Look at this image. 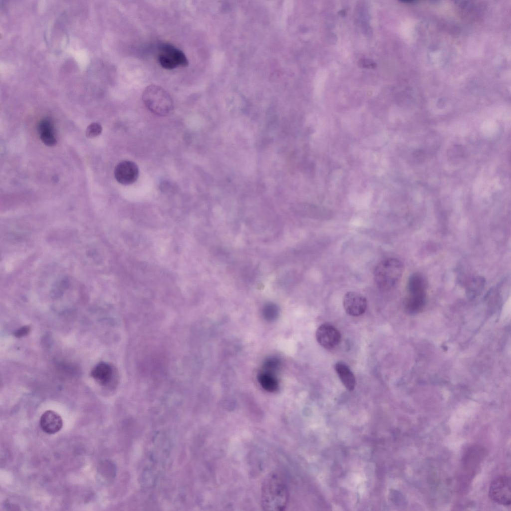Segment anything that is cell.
<instances>
[{
	"instance_id": "6da1fadb",
	"label": "cell",
	"mask_w": 511,
	"mask_h": 511,
	"mask_svg": "<svg viewBox=\"0 0 511 511\" xmlns=\"http://www.w3.org/2000/svg\"><path fill=\"white\" fill-rule=\"evenodd\" d=\"M261 505L268 511H281L286 508L288 500V491L282 477L272 472L264 478L261 486Z\"/></svg>"
},
{
	"instance_id": "7a4b0ae2",
	"label": "cell",
	"mask_w": 511,
	"mask_h": 511,
	"mask_svg": "<svg viewBox=\"0 0 511 511\" xmlns=\"http://www.w3.org/2000/svg\"><path fill=\"white\" fill-rule=\"evenodd\" d=\"M404 266L399 259L388 258L381 261L375 267L374 278L377 287L388 291L399 283L403 273Z\"/></svg>"
},
{
	"instance_id": "3957f363",
	"label": "cell",
	"mask_w": 511,
	"mask_h": 511,
	"mask_svg": "<svg viewBox=\"0 0 511 511\" xmlns=\"http://www.w3.org/2000/svg\"><path fill=\"white\" fill-rule=\"evenodd\" d=\"M142 97L145 106L157 115L167 116L174 109L171 97L160 86L155 84L147 86L142 93Z\"/></svg>"
},
{
	"instance_id": "277c9868",
	"label": "cell",
	"mask_w": 511,
	"mask_h": 511,
	"mask_svg": "<svg viewBox=\"0 0 511 511\" xmlns=\"http://www.w3.org/2000/svg\"><path fill=\"white\" fill-rule=\"evenodd\" d=\"M427 282L422 274L414 273L407 283L408 294L404 302L405 310L410 314L421 311L426 302Z\"/></svg>"
},
{
	"instance_id": "5b68a950",
	"label": "cell",
	"mask_w": 511,
	"mask_h": 511,
	"mask_svg": "<svg viewBox=\"0 0 511 511\" xmlns=\"http://www.w3.org/2000/svg\"><path fill=\"white\" fill-rule=\"evenodd\" d=\"M157 59L161 67L168 70L186 67L189 64L185 54L181 50L167 43L159 45Z\"/></svg>"
},
{
	"instance_id": "8992f818",
	"label": "cell",
	"mask_w": 511,
	"mask_h": 511,
	"mask_svg": "<svg viewBox=\"0 0 511 511\" xmlns=\"http://www.w3.org/2000/svg\"><path fill=\"white\" fill-rule=\"evenodd\" d=\"M511 483L510 478L507 476H501L494 479L489 488L490 499L500 505H510Z\"/></svg>"
},
{
	"instance_id": "52a82bcc",
	"label": "cell",
	"mask_w": 511,
	"mask_h": 511,
	"mask_svg": "<svg viewBox=\"0 0 511 511\" xmlns=\"http://www.w3.org/2000/svg\"><path fill=\"white\" fill-rule=\"evenodd\" d=\"M139 174V168L137 164L129 160H124L119 163L114 172L116 181L124 185H131L135 182Z\"/></svg>"
},
{
	"instance_id": "ba28073f",
	"label": "cell",
	"mask_w": 511,
	"mask_h": 511,
	"mask_svg": "<svg viewBox=\"0 0 511 511\" xmlns=\"http://www.w3.org/2000/svg\"><path fill=\"white\" fill-rule=\"evenodd\" d=\"M316 338L321 346L330 349L339 344L341 336L336 328L329 323H326L321 324L317 329Z\"/></svg>"
},
{
	"instance_id": "9c48e42d",
	"label": "cell",
	"mask_w": 511,
	"mask_h": 511,
	"mask_svg": "<svg viewBox=\"0 0 511 511\" xmlns=\"http://www.w3.org/2000/svg\"><path fill=\"white\" fill-rule=\"evenodd\" d=\"M343 303L345 311L353 316H358L363 314L367 305L366 298L355 291L347 292L344 295Z\"/></svg>"
},
{
	"instance_id": "30bf717a",
	"label": "cell",
	"mask_w": 511,
	"mask_h": 511,
	"mask_svg": "<svg viewBox=\"0 0 511 511\" xmlns=\"http://www.w3.org/2000/svg\"><path fill=\"white\" fill-rule=\"evenodd\" d=\"M39 424L43 432L48 434H54L61 429L63 421L57 412L48 410L41 415Z\"/></svg>"
},
{
	"instance_id": "8fae6325",
	"label": "cell",
	"mask_w": 511,
	"mask_h": 511,
	"mask_svg": "<svg viewBox=\"0 0 511 511\" xmlns=\"http://www.w3.org/2000/svg\"><path fill=\"white\" fill-rule=\"evenodd\" d=\"M92 377L100 384H108L113 378V370L109 364L100 362L97 364L91 371Z\"/></svg>"
},
{
	"instance_id": "7c38bea8",
	"label": "cell",
	"mask_w": 511,
	"mask_h": 511,
	"mask_svg": "<svg viewBox=\"0 0 511 511\" xmlns=\"http://www.w3.org/2000/svg\"><path fill=\"white\" fill-rule=\"evenodd\" d=\"M41 141L46 146H52L57 142L53 131V124L48 119L41 120L37 126Z\"/></svg>"
},
{
	"instance_id": "4fadbf2b",
	"label": "cell",
	"mask_w": 511,
	"mask_h": 511,
	"mask_svg": "<svg viewBox=\"0 0 511 511\" xmlns=\"http://www.w3.org/2000/svg\"><path fill=\"white\" fill-rule=\"evenodd\" d=\"M334 368L344 386L349 391L354 390L356 384L355 378L349 367L344 363L339 362L335 364Z\"/></svg>"
},
{
	"instance_id": "5bb4252c",
	"label": "cell",
	"mask_w": 511,
	"mask_h": 511,
	"mask_svg": "<svg viewBox=\"0 0 511 511\" xmlns=\"http://www.w3.org/2000/svg\"><path fill=\"white\" fill-rule=\"evenodd\" d=\"M258 381L261 387L270 392H275L278 389V383L271 372L264 371L258 375Z\"/></svg>"
},
{
	"instance_id": "9a60e30c",
	"label": "cell",
	"mask_w": 511,
	"mask_h": 511,
	"mask_svg": "<svg viewBox=\"0 0 511 511\" xmlns=\"http://www.w3.org/2000/svg\"><path fill=\"white\" fill-rule=\"evenodd\" d=\"M485 285V279L483 277L478 275L472 277L467 284V295L471 297L478 295L484 289Z\"/></svg>"
},
{
	"instance_id": "2e32d148",
	"label": "cell",
	"mask_w": 511,
	"mask_h": 511,
	"mask_svg": "<svg viewBox=\"0 0 511 511\" xmlns=\"http://www.w3.org/2000/svg\"><path fill=\"white\" fill-rule=\"evenodd\" d=\"M278 313L277 307L273 304H267L263 309L264 318L268 321L274 320L277 317Z\"/></svg>"
},
{
	"instance_id": "e0dca14e",
	"label": "cell",
	"mask_w": 511,
	"mask_h": 511,
	"mask_svg": "<svg viewBox=\"0 0 511 511\" xmlns=\"http://www.w3.org/2000/svg\"><path fill=\"white\" fill-rule=\"evenodd\" d=\"M102 128L98 123H92L86 128L85 134L87 137L93 138L99 135L102 132Z\"/></svg>"
},
{
	"instance_id": "ac0fdd59",
	"label": "cell",
	"mask_w": 511,
	"mask_h": 511,
	"mask_svg": "<svg viewBox=\"0 0 511 511\" xmlns=\"http://www.w3.org/2000/svg\"><path fill=\"white\" fill-rule=\"evenodd\" d=\"M279 364L278 361L275 358H271L267 360L265 362L264 367L267 372H271L275 370Z\"/></svg>"
},
{
	"instance_id": "d6986e66",
	"label": "cell",
	"mask_w": 511,
	"mask_h": 511,
	"mask_svg": "<svg viewBox=\"0 0 511 511\" xmlns=\"http://www.w3.org/2000/svg\"><path fill=\"white\" fill-rule=\"evenodd\" d=\"M30 331V327L29 326H23L13 333V335L16 337H21L27 335Z\"/></svg>"
}]
</instances>
